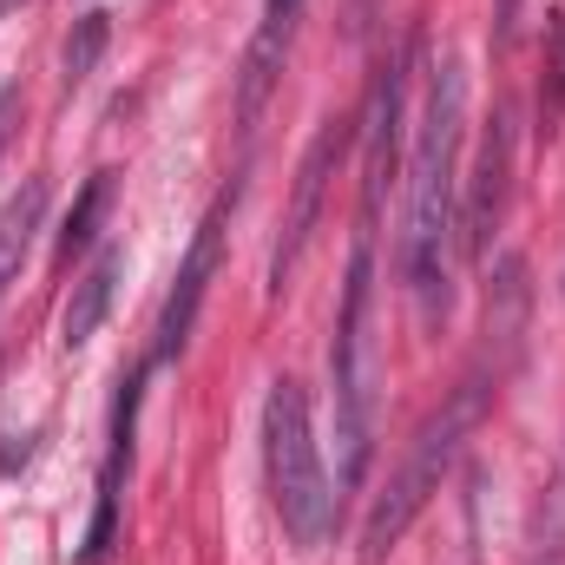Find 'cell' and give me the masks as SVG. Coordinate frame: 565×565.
Masks as SVG:
<instances>
[{
	"label": "cell",
	"instance_id": "obj_1",
	"mask_svg": "<svg viewBox=\"0 0 565 565\" xmlns=\"http://www.w3.org/2000/svg\"><path fill=\"white\" fill-rule=\"evenodd\" d=\"M460 145H467V66L447 53L427 73V99L408 145V231L402 277L422 329H447L454 309V237H460Z\"/></svg>",
	"mask_w": 565,
	"mask_h": 565
},
{
	"label": "cell",
	"instance_id": "obj_2",
	"mask_svg": "<svg viewBox=\"0 0 565 565\" xmlns=\"http://www.w3.org/2000/svg\"><path fill=\"white\" fill-rule=\"evenodd\" d=\"M375 224L355 217V257L342 282V316L329 342V388H335V487H362L369 434H375Z\"/></svg>",
	"mask_w": 565,
	"mask_h": 565
},
{
	"label": "cell",
	"instance_id": "obj_3",
	"mask_svg": "<svg viewBox=\"0 0 565 565\" xmlns=\"http://www.w3.org/2000/svg\"><path fill=\"white\" fill-rule=\"evenodd\" d=\"M264 473H270V500H277L282 533H289L302 553L329 546L342 493L329 487V467H322V454H316L309 395H302V382H289V375L270 382V402H264Z\"/></svg>",
	"mask_w": 565,
	"mask_h": 565
},
{
	"label": "cell",
	"instance_id": "obj_4",
	"mask_svg": "<svg viewBox=\"0 0 565 565\" xmlns=\"http://www.w3.org/2000/svg\"><path fill=\"white\" fill-rule=\"evenodd\" d=\"M480 408H487V382L480 375H467L422 427H415V440H408V454H402V467H395V480H388V493L369 507V526H362V559L382 565L395 546H402V533L422 520V507L440 493V480H447V467H454V454H460V440L473 434L480 422Z\"/></svg>",
	"mask_w": 565,
	"mask_h": 565
},
{
	"label": "cell",
	"instance_id": "obj_5",
	"mask_svg": "<svg viewBox=\"0 0 565 565\" xmlns=\"http://www.w3.org/2000/svg\"><path fill=\"white\" fill-rule=\"evenodd\" d=\"M231 211H237V184L204 211V224H198V237H191V250H184V264H178V282H171V302H164L151 362H178V355H184V342H191V329H198V309H204V289L217 277V250H224Z\"/></svg>",
	"mask_w": 565,
	"mask_h": 565
},
{
	"label": "cell",
	"instance_id": "obj_6",
	"mask_svg": "<svg viewBox=\"0 0 565 565\" xmlns=\"http://www.w3.org/2000/svg\"><path fill=\"white\" fill-rule=\"evenodd\" d=\"M402 73H408V53H388L375 86H369V126H362V224L382 217V191H388V171H395V145H402Z\"/></svg>",
	"mask_w": 565,
	"mask_h": 565
},
{
	"label": "cell",
	"instance_id": "obj_7",
	"mask_svg": "<svg viewBox=\"0 0 565 565\" xmlns=\"http://www.w3.org/2000/svg\"><path fill=\"white\" fill-rule=\"evenodd\" d=\"M342 145H349V126H335V119H329V126L309 139L302 164H296V204H289V217H282L277 257H270V289L289 282L296 257H302V244H309V231H316V217H322V191H329V171H335Z\"/></svg>",
	"mask_w": 565,
	"mask_h": 565
},
{
	"label": "cell",
	"instance_id": "obj_8",
	"mask_svg": "<svg viewBox=\"0 0 565 565\" xmlns=\"http://www.w3.org/2000/svg\"><path fill=\"white\" fill-rule=\"evenodd\" d=\"M139 388H145V369L126 382L119 395V415H113V447H106V473H99V507H93V526H86V546L79 559L99 565L113 553V533H119V493H126V473H132V422H139Z\"/></svg>",
	"mask_w": 565,
	"mask_h": 565
},
{
	"label": "cell",
	"instance_id": "obj_9",
	"mask_svg": "<svg viewBox=\"0 0 565 565\" xmlns=\"http://www.w3.org/2000/svg\"><path fill=\"white\" fill-rule=\"evenodd\" d=\"M296 20H302V0H264V20H257L250 53H244V93H237L244 126L264 113V99H270V86H277L282 60H289V33H296Z\"/></svg>",
	"mask_w": 565,
	"mask_h": 565
},
{
	"label": "cell",
	"instance_id": "obj_10",
	"mask_svg": "<svg viewBox=\"0 0 565 565\" xmlns=\"http://www.w3.org/2000/svg\"><path fill=\"white\" fill-rule=\"evenodd\" d=\"M507 171H513V139H507V119H493V132L480 139V158H473V198H467V250L487 257L493 244V224H500V204H507Z\"/></svg>",
	"mask_w": 565,
	"mask_h": 565
},
{
	"label": "cell",
	"instance_id": "obj_11",
	"mask_svg": "<svg viewBox=\"0 0 565 565\" xmlns=\"http://www.w3.org/2000/svg\"><path fill=\"white\" fill-rule=\"evenodd\" d=\"M119 270H126V257L106 244V250L93 257V270L73 282V296H66V309H60V342H66V349H86V342L99 335V322H106V309H113V289H119Z\"/></svg>",
	"mask_w": 565,
	"mask_h": 565
},
{
	"label": "cell",
	"instance_id": "obj_12",
	"mask_svg": "<svg viewBox=\"0 0 565 565\" xmlns=\"http://www.w3.org/2000/svg\"><path fill=\"white\" fill-rule=\"evenodd\" d=\"M40 217H46V184H40V178H26V184L13 191V204L0 211V296H7V282L20 277V264H26V244H33Z\"/></svg>",
	"mask_w": 565,
	"mask_h": 565
},
{
	"label": "cell",
	"instance_id": "obj_13",
	"mask_svg": "<svg viewBox=\"0 0 565 565\" xmlns=\"http://www.w3.org/2000/svg\"><path fill=\"white\" fill-rule=\"evenodd\" d=\"M106 204H113V171H93L86 191H79V204H73V217H66V231H60V257H79V250L99 237Z\"/></svg>",
	"mask_w": 565,
	"mask_h": 565
},
{
	"label": "cell",
	"instance_id": "obj_14",
	"mask_svg": "<svg viewBox=\"0 0 565 565\" xmlns=\"http://www.w3.org/2000/svg\"><path fill=\"white\" fill-rule=\"evenodd\" d=\"M99 46H106V20H99V13H86V20H79V33L66 40V86H79V79L93 73Z\"/></svg>",
	"mask_w": 565,
	"mask_h": 565
},
{
	"label": "cell",
	"instance_id": "obj_15",
	"mask_svg": "<svg viewBox=\"0 0 565 565\" xmlns=\"http://www.w3.org/2000/svg\"><path fill=\"white\" fill-rule=\"evenodd\" d=\"M13 119H20V86H0V158H7V139H13Z\"/></svg>",
	"mask_w": 565,
	"mask_h": 565
}]
</instances>
